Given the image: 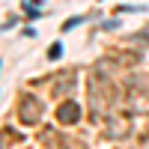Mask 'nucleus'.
Instances as JSON below:
<instances>
[{"label":"nucleus","mask_w":149,"mask_h":149,"mask_svg":"<svg viewBox=\"0 0 149 149\" xmlns=\"http://www.w3.org/2000/svg\"><path fill=\"white\" fill-rule=\"evenodd\" d=\"M60 54H63V45H60V42H54L51 48H48V57H51V60H57Z\"/></svg>","instance_id":"obj_1"},{"label":"nucleus","mask_w":149,"mask_h":149,"mask_svg":"<svg viewBox=\"0 0 149 149\" xmlns=\"http://www.w3.org/2000/svg\"><path fill=\"white\" fill-rule=\"evenodd\" d=\"M81 21H84L81 15H74V18H69V21H66V30H72V27H78V24H81Z\"/></svg>","instance_id":"obj_2"}]
</instances>
